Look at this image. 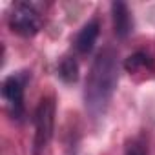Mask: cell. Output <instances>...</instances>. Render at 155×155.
<instances>
[{"mask_svg":"<svg viewBox=\"0 0 155 155\" xmlns=\"http://www.w3.org/2000/svg\"><path fill=\"white\" fill-rule=\"evenodd\" d=\"M124 68L130 75L146 79V77L155 73V58L148 51H135L133 55H130L126 58Z\"/></svg>","mask_w":155,"mask_h":155,"instance_id":"5b68a950","label":"cell"},{"mask_svg":"<svg viewBox=\"0 0 155 155\" xmlns=\"http://www.w3.org/2000/svg\"><path fill=\"white\" fill-rule=\"evenodd\" d=\"M55 128V101L51 97H46L40 101L37 111H35V155H40V151L46 150L53 137Z\"/></svg>","mask_w":155,"mask_h":155,"instance_id":"7a4b0ae2","label":"cell"},{"mask_svg":"<svg viewBox=\"0 0 155 155\" xmlns=\"http://www.w3.org/2000/svg\"><path fill=\"white\" fill-rule=\"evenodd\" d=\"M58 77L64 82H75L79 79V64L73 57H64L58 64Z\"/></svg>","mask_w":155,"mask_h":155,"instance_id":"ba28073f","label":"cell"},{"mask_svg":"<svg viewBox=\"0 0 155 155\" xmlns=\"http://www.w3.org/2000/svg\"><path fill=\"white\" fill-rule=\"evenodd\" d=\"M119 82V60L113 49H102L93 60L86 79V108L91 115L99 117L106 111L113 91Z\"/></svg>","mask_w":155,"mask_h":155,"instance_id":"6da1fadb","label":"cell"},{"mask_svg":"<svg viewBox=\"0 0 155 155\" xmlns=\"http://www.w3.org/2000/svg\"><path fill=\"white\" fill-rule=\"evenodd\" d=\"M99 31H101V24H99L97 18H93L88 24H84V28L79 31V35H77V38H75V49L79 53H82V55L90 53L93 49L97 38H99Z\"/></svg>","mask_w":155,"mask_h":155,"instance_id":"8992f818","label":"cell"},{"mask_svg":"<svg viewBox=\"0 0 155 155\" xmlns=\"http://www.w3.org/2000/svg\"><path fill=\"white\" fill-rule=\"evenodd\" d=\"M28 82L26 73L9 75L2 84V97L8 111L13 119H22L24 115V86Z\"/></svg>","mask_w":155,"mask_h":155,"instance_id":"277c9868","label":"cell"},{"mask_svg":"<svg viewBox=\"0 0 155 155\" xmlns=\"http://www.w3.org/2000/svg\"><path fill=\"white\" fill-rule=\"evenodd\" d=\"M111 15H113V28H115L117 37H120V38L128 37L131 31V26H133L128 6L124 2H113L111 4Z\"/></svg>","mask_w":155,"mask_h":155,"instance_id":"52a82bcc","label":"cell"},{"mask_svg":"<svg viewBox=\"0 0 155 155\" xmlns=\"http://www.w3.org/2000/svg\"><path fill=\"white\" fill-rule=\"evenodd\" d=\"M124 155H148V146L142 139H131L126 146Z\"/></svg>","mask_w":155,"mask_h":155,"instance_id":"9c48e42d","label":"cell"},{"mask_svg":"<svg viewBox=\"0 0 155 155\" xmlns=\"http://www.w3.org/2000/svg\"><path fill=\"white\" fill-rule=\"evenodd\" d=\"M9 26L20 37H33L42 28V17H40V13L37 11V8L33 4L18 2L11 9Z\"/></svg>","mask_w":155,"mask_h":155,"instance_id":"3957f363","label":"cell"}]
</instances>
